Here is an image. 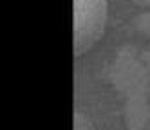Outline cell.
Masks as SVG:
<instances>
[{
	"instance_id": "6da1fadb",
	"label": "cell",
	"mask_w": 150,
	"mask_h": 130,
	"mask_svg": "<svg viewBox=\"0 0 150 130\" xmlns=\"http://www.w3.org/2000/svg\"><path fill=\"white\" fill-rule=\"evenodd\" d=\"M105 18V0H74V54H83L98 42Z\"/></svg>"
}]
</instances>
